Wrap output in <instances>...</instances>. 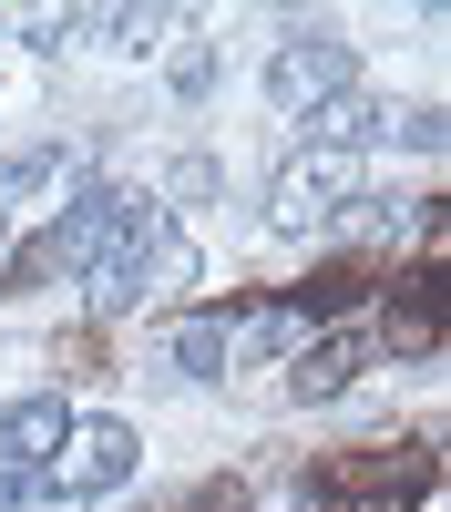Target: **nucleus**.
Listing matches in <instances>:
<instances>
[{
  "label": "nucleus",
  "instance_id": "1",
  "mask_svg": "<svg viewBox=\"0 0 451 512\" xmlns=\"http://www.w3.org/2000/svg\"><path fill=\"white\" fill-rule=\"evenodd\" d=\"M103 287H93V308L103 318H123V308H144V297H175V287H195V246L164 226V205L144 195V216H134V236H123L103 267H93Z\"/></svg>",
  "mask_w": 451,
  "mask_h": 512
},
{
  "label": "nucleus",
  "instance_id": "2",
  "mask_svg": "<svg viewBox=\"0 0 451 512\" xmlns=\"http://www.w3.org/2000/svg\"><path fill=\"white\" fill-rule=\"evenodd\" d=\"M134 216H144V195H123V185H82L62 216H52V236H41V267H52V277H93L103 256L134 236Z\"/></svg>",
  "mask_w": 451,
  "mask_h": 512
},
{
  "label": "nucleus",
  "instance_id": "3",
  "mask_svg": "<svg viewBox=\"0 0 451 512\" xmlns=\"http://www.w3.org/2000/svg\"><path fill=\"white\" fill-rule=\"evenodd\" d=\"M349 82H359V52H349L339 31H287L277 62H267V103H277L287 123H308L318 103H339Z\"/></svg>",
  "mask_w": 451,
  "mask_h": 512
},
{
  "label": "nucleus",
  "instance_id": "4",
  "mask_svg": "<svg viewBox=\"0 0 451 512\" xmlns=\"http://www.w3.org/2000/svg\"><path fill=\"white\" fill-rule=\"evenodd\" d=\"M134 461H144V441L123 431V420H72L62 451H52V472H41V492L93 502V492H123V482H134Z\"/></svg>",
  "mask_w": 451,
  "mask_h": 512
},
{
  "label": "nucleus",
  "instance_id": "5",
  "mask_svg": "<svg viewBox=\"0 0 451 512\" xmlns=\"http://www.w3.org/2000/svg\"><path fill=\"white\" fill-rule=\"evenodd\" d=\"M359 185H369L359 154H298V164L277 175V205H267V216H277L287 236H308V226L339 216V205H359Z\"/></svg>",
  "mask_w": 451,
  "mask_h": 512
},
{
  "label": "nucleus",
  "instance_id": "6",
  "mask_svg": "<svg viewBox=\"0 0 451 512\" xmlns=\"http://www.w3.org/2000/svg\"><path fill=\"white\" fill-rule=\"evenodd\" d=\"M62 431H72L62 390H31V400H11V410H0V461H11V472H41V461L62 451Z\"/></svg>",
  "mask_w": 451,
  "mask_h": 512
},
{
  "label": "nucleus",
  "instance_id": "7",
  "mask_svg": "<svg viewBox=\"0 0 451 512\" xmlns=\"http://www.w3.org/2000/svg\"><path fill=\"white\" fill-rule=\"evenodd\" d=\"M62 175H72V144H21V154H0V226H11V205L52 195Z\"/></svg>",
  "mask_w": 451,
  "mask_h": 512
},
{
  "label": "nucleus",
  "instance_id": "8",
  "mask_svg": "<svg viewBox=\"0 0 451 512\" xmlns=\"http://www.w3.org/2000/svg\"><path fill=\"white\" fill-rule=\"evenodd\" d=\"M164 369L175 379H226V318H185L164 338Z\"/></svg>",
  "mask_w": 451,
  "mask_h": 512
},
{
  "label": "nucleus",
  "instance_id": "9",
  "mask_svg": "<svg viewBox=\"0 0 451 512\" xmlns=\"http://www.w3.org/2000/svg\"><path fill=\"white\" fill-rule=\"evenodd\" d=\"M359 338H328V349H308L298 369H287V390H298V400H328V390H349V379H359Z\"/></svg>",
  "mask_w": 451,
  "mask_h": 512
},
{
  "label": "nucleus",
  "instance_id": "10",
  "mask_svg": "<svg viewBox=\"0 0 451 512\" xmlns=\"http://www.w3.org/2000/svg\"><path fill=\"white\" fill-rule=\"evenodd\" d=\"M82 41H103V52H154L164 11H82Z\"/></svg>",
  "mask_w": 451,
  "mask_h": 512
},
{
  "label": "nucleus",
  "instance_id": "11",
  "mask_svg": "<svg viewBox=\"0 0 451 512\" xmlns=\"http://www.w3.org/2000/svg\"><path fill=\"white\" fill-rule=\"evenodd\" d=\"M175 93H185V103L216 93V52H205V41H185V52H175Z\"/></svg>",
  "mask_w": 451,
  "mask_h": 512
},
{
  "label": "nucleus",
  "instance_id": "12",
  "mask_svg": "<svg viewBox=\"0 0 451 512\" xmlns=\"http://www.w3.org/2000/svg\"><path fill=\"white\" fill-rule=\"evenodd\" d=\"M164 195H185V205H195V195H216V164H205V154H185L175 175H164Z\"/></svg>",
  "mask_w": 451,
  "mask_h": 512
},
{
  "label": "nucleus",
  "instance_id": "13",
  "mask_svg": "<svg viewBox=\"0 0 451 512\" xmlns=\"http://www.w3.org/2000/svg\"><path fill=\"white\" fill-rule=\"evenodd\" d=\"M31 492H41V472H11V461H0V512H21Z\"/></svg>",
  "mask_w": 451,
  "mask_h": 512
},
{
  "label": "nucleus",
  "instance_id": "14",
  "mask_svg": "<svg viewBox=\"0 0 451 512\" xmlns=\"http://www.w3.org/2000/svg\"><path fill=\"white\" fill-rule=\"evenodd\" d=\"M0 256H11V226H0Z\"/></svg>",
  "mask_w": 451,
  "mask_h": 512
}]
</instances>
